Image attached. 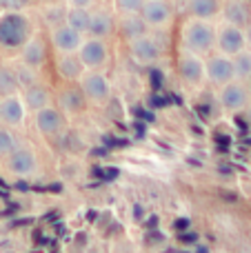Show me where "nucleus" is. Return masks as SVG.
Returning a JSON list of instances; mask_svg holds the SVG:
<instances>
[{"label": "nucleus", "mask_w": 251, "mask_h": 253, "mask_svg": "<svg viewBox=\"0 0 251 253\" xmlns=\"http://www.w3.org/2000/svg\"><path fill=\"white\" fill-rule=\"evenodd\" d=\"M38 2H42V4H53V2H60V0H38Z\"/></svg>", "instance_id": "nucleus-33"}, {"label": "nucleus", "mask_w": 251, "mask_h": 253, "mask_svg": "<svg viewBox=\"0 0 251 253\" xmlns=\"http://www.w3.org/2000/svg\"><path fill=\"white\" fill-rule=\"evenodd\" d=\"M34 34V18L27 11H0V53L18 56Z\"/></svg>", "instance_id": "nucleus-2"}, {"label": "nucleus", "mask_w": 251, "mask_h": 253, "mask_svg": "<svg viewBox=\"0 0 251 253\" xmlns=\"http://www.w3.org/2000/svg\"><path fill=\"white\" fill-rule=\"evenodd\" d=\"M114 4V13L125 16V13H140L145 0H111Z\"/></svg>", "instance_id": "nucleus-28"}, {"label": "nucleus", "mask_w": 251, "mask_h": 253, "mask_svg": "<svg viewBox=\"0 0 251 253\" xmlns=\"http://www.w3.org/2000/svg\"><path fill=\"white\" fill-rule=\"evenodd\" d=\"M127 51L136 65L140 67H154L165 58V47L151 31L138 36L133 40H127Z\"/></svg>", "instance_id": "nucleus-4"}, {"label": "nucleus", "mask_w": 251, "mask_h": 253, "mask_svg": "<svg viewBox=\"0 0 251 253\" xmlns=\"http://www.w3.org/2000/svg\"><path fill=\"white\" fill-rule=\"evenodd\" d=\"M47 40H49V47H51L53 53H78L84 36L78 34L76 29H71L67 22H60V25L49 29Z\"/></svg>", "instance_id": "nucleus-16"}, {"label": "nucleus", "mask_w": 251, "mask_h": 253, "mask_svg": "<svg viewBox=\"0 0 251 253\" xmlns=\"http://www.w3.org/2000/svg\"><path fill=\"white\" fill-rule=\"evenodd\" d=\"M11 69H13V74H16V80H18V84H20V89H25L27 84H31V83H36V80H38V71L29 69V67L20 65V62L11 65Z\"/></svg>", "instance_id": "nucleus-27"}, {"label": "nucleus", "mask_w": 251, "mask_h": 253, "mask_svg": "<svg viewBox=\"0 0 251 253\" xmlns=\"http://www.w3.org/2000/svg\"><path fill=\"white\" fill-rule=\"evenodd\" d=\"M116 31L123 36V40H133L138 36L147 34L149 27L145 25V20L140 18V13H125V16H118L116 18Z\"/></svg>", "instance_id": "nucleus-22"}, {"label": "nucleus", "mask_w": 251, "mask_h": 253, "mask_svg": "<svg viewBox=\"0 0 251 253\" xmlns=\"http://www.w3.org/2000/svg\"><path fill=\"white\" fill-rule=\"evenodd\" d=\"M78 87L83 91L89 107H107L111 100V83L105 71H84L78 80Z\"/></svg>", "instance_id": "nucleus-5"}, {"label": "nucleus", "mask_w": 251, "mask_h": 253, "mask_svg": "<svg viewBox=\"0 0 251 253\" xmlns=\"http://www.w3.org/2000/svg\"><path fill=\"white\" fill-rule=\"evenodd\" d=\"M222 0H185V16L198 20H218L220 18Z\"/></svg>", "instance_id": "nucleus-21"}, {"label": "nucleus", "mask_w": 251, "mask_h": 253, "mask_svg": "<svg viewBox=\"0 0 251 253\" xmlns=\"http://www.w3.org/2000/svg\"><path fill=\"white\" fill-rule=\"evenodd\" d=\"M53 105H56L67 118L83 116L84 111L89 109V105H87V100H84V96H83L78 84H67V83H62V87L56 91Z\"/></svg>", "instance_id": "nucleus-14"}, {"label": "nucleus", "mask_w": 251, "mask_h": 253, "mask_svg": "<svg viewBox=\"0 0 251 253\" xmlns=\"http://www.w3.org/2000/svg\"><path fill=\"white\" fill-rule=\"evenodd\" d=\"M245 38H247V49H251V22L245 27Z\"/></svg>", "instance_id": "nucleus-32"}, {"label": "nucleus", "mask_w": 251, "mask_h": 253, "mask_svg": "<svg viewBox=\"0 0 251 253\" xmlns=\"http://www.w3.org/2000/svg\"><path fill=\"white\" fill-rule=\"evenodd\" d=\"M34 0H0V11H27Z\"/></svg>", "instance_id": "nucleus-29"}, {"label": "nucleus", "mask_w": 251, "mask_h": 253, "mask_svg": "<svg viewBox=\"0 0 251 253\" xmlns=\"http://www.w3.org/2000/svg\"><path fill=\"white\" fill-rule=\"evenodd\" d=\"M176 74L180 78V83L187 89H203L207 84L205 78V58L196 56V53H187V51H178L176 56Z\"/></svg>", "instance_id": "nucleus-7"}, {"label": "nucleus", "mask_w": 251, "mask_h": 253, "mask_svg": "<svg viewBox=\"0 0 251 253\" xmlns=\"http://www.w3.org/2000/svg\"><path fill=\"white\" fill-rule=\"evenodd\" d=\"M243 116H245V123H247V126H249V129H251V102H249V105H247V109H245V111H243Z\"/></svg>", "instance_id": "nucleus-31"}, {"label": "nucleus", "mask_w": 251, "mask_h": 253, "mask_svg": "<svg viewBox=\"0 0 251 253\" xmlns=\"http://www.w3.org/2000/svg\"><path fill=\"white\" fill-rule=\"evenodd\" d=\"M220 20L245 29V27L251 22V4H249V0H222Z\"/></svg>", "instance_id": "nucleus-20"}, {"label": "nucleus", "mask_w": 251, "mask_h": 253, "mask_svg": "<svg viewBox=\"0 0 251 253\" xmlns=\"http://www.w3.org/2000/svg\"><path fill=\"white\" fill-rule=\"evenodd\" d=\"M116 34V13L105 7H91V18H89V29L87 36L91 38L109 40Z\"/></svg>", "instance_id": "nucleus-19"}, {"label": "nucleus", "mask_w": 251, "mask_h": 253, "mask_svg": "<svg viewBox=\"0 0 251 253\" xmlns=\"http://www.w3.org/2000/svg\"><path fill=\"white\" fill-rule=\"evenodd\" d=\"M216 100L225 114H243L251 102V84L243 83V80H231L216 91Z\"/></svg>", "instance_id": "nucleus-6"}, {"label": "nucleus", "mask_w": 251, "mask_h": 253, "mask_svg": "<svg viewBox=\"0 0 251 253\" xmlns=\"http://www.w3.org/2000/svg\"><path fill=\"white\" fill-rule=\"evenodd\" d=\"M89 18H91V9H87V7H67V11H65V22L83 36H87Z\"/></svg>", "instance_id": "nucleus-23"}, {"label": "nucleus", "mask_w": 251, "mask_h": 253, "mask_svg": "<svg viewBox=\"0 0 251 253\" xmlns=\"http://www.w3.org/2000/svg\"><path fill=\"white\" fill-rule=\"evenodd\" d=\"M96 4V0H67V7H87L91 9Z\"/></svg>", "instance_id": "nucleus-30"}, {"label": "nucleus", "mask_w": 251, "mask_h": 253, "mask_svg": "<svg viewBox=\"0 0 251 253\" xmlns=\"http://www.w3.org/2000/svg\"><path fill=\"white\" fill-rule=\"evenodd\" d=\"M18 91H20V84H18L11 65L0 62V96H9V93H18Z\"/></svg>", "instance_id": "nucleus-25"}, {"label": "nucleus", "mask_w": 251, "mask_h": 253, "mask_svg": "<svg viewBox=\"0 0 251 253\" xmlns=\"http://www.w3.org/2000/svg\"><path fill=\"white\" fill-rule=\"evenodd\" d=\"M178 51L196 53L200 58L213 53L216 51V22L185 16L178 29Z\"/></svg>", "instance_id": "nucleus-1"}, {"label": "nucleus", "mask_w": 251, "mask_h": 253, "mask_svg": "<svg viewBox=\"0 0 251 253\" xmlns=\"http://www.w3.org/2000/svg\"><path fill=\"white\" fill-rule=\"evenodd\" d=\"M31 116H34V129L42 138H58L67 129V120H69L56 105H49Z\"/></svg>", "instance_id": "nucleus-13"}, {"label": "nucleus", "mask_w": 251, "mask_h": 253, "mask_svg": "<svg viewBox=\"0 0 251 253\" xmlns=\"http://www.w3.org/2000/svg\"><path fill=\"white\" fill-rule=\"evenodd\" d=\"M140 18L149 27V31L169 29L173 25V20H176L173 0H145V4L140 9Z\"/></svg>", "instance_id": "nucleus-9"}, {"label": "nucleus", "mask_w": 251, "mask_h": 253, "mask_svg": "<svg viewBox=\"0 0 251 253\" xmlns=\"http://www.w3.org/2000/svg\"><path fill=\"white\" fill-rule=\"evenodd\" d=\"M205 78L207 84H211L213 89L225 87L227 83L236 80L234 74V60L229 56H222V53L213 51L205 58Z\"/></svg>", "instance_id": "nucleus-10"}, {"label": "nucleus", "mask_w": 251, "mask_h": 253, "mask_svg": "<svg viewBox=\"0 0 251 253\" xmlns=\"http://www.w3.org/2000/svg\"><path fill=\"white\" fill-rule=\"evenodd\" d=\"M49 51H51L49 40L36 31V34L25 42V47L18 51V62L29 67V69H34V71H40V69H44V65L49 62Z\"/></svg>", "instance_id": "nucleus-11"}, {"label": "nucleus", "mask_w": 251, "mask_h": 253, "mask_svg": "<svg viewBox=\"0 0 251 253\" xmlns=\"http://www.w3.org/2000/svg\"><path fill=\"white\" fill-rule=\"evenodd\" d=\"M243 49H247V38H245V29L229 22H218L216 25V51L222 56L234 58L236 53H240Z\"/></svg>", "instance_id": "nucleus-12"}, {"label": "nucleus", "mask_w": 251, "mask_h": 253, "mask_svg": "<svg viewBox=\"0 0 251 253\" xmlns=\"http://www.w3.org/2000/svg\"><path fill=\"white\" fill-rule=\"evenodd\" d=\"M20 96L29 114H36V111L53 105V91L44 83H40V80H36V83L27 84L25 89H20Z\"/></svg>", "instance_id": "nucleus-18"}, {"label": "nucleus", "mask_w": 251, "mask_h": 253, "mask_svg": "<svg viewBox=\"0 0 251 253\" xmlns=\"http://www.w3.org/2000/svg\"><path fill=\"white\" fill-rule=\"evenodd\" d=\"M249 4H251V0H249Z\"/></svg>", "instance_id": "nucleus-34"}, {"label": "nucleus", "mask_w": 251, "mask_h": 253, "mask_svg": "<svg viewBox=\"0 0 251 253\" xmlns=\"http://www.w3.org/2000/svg\"><path fill=\"white\" fill-rule=\"evenodd\" d=\"M53 71L67 84H78L80 76L84 74V67L80 62L78 53H53Z\"/></svg>", "instance_id": "nucleus-17"}, {"label": "nucleus", "mask_w": 251, "mask_h": 253, "mask_svg": "<svg viewBox=\"0 0 251 253\" xmlns=\"http://www.w3.org/2000/svg\"><path fill=\"white\" fill-rule=\"evenodd\" d=\"M18 144H20V140H18L16 131L9 129V126H4V125H0V165L7 160L9 153H11Z\"/></svg>", "instance_id": "nucleus-26"}, {"label": "nucleus", "mask_w": 251, "mask_h": 253, "mask_svg": "<svg viewBox=\"0 0 251 253\" xmlns=\"http://www.w3.org/2000/svg\"><path fill=\"white\" fill-rule=\"evenodd\" d=\"M234 74L236 80L243 83H251V49H243L240 53H236L234 58Z\"/></svg>", "instance_id": "nucleus-24"}, {"label": "nucleus", "mask_w": 251, "mask_h": 253, "mask_svg": "<svg viewBox=\"0 0 251 253\" xmlns=\"http://www.w3.org/2000/svg\"><path fill=\"white\" fill-rule=\"evenodd\" d=\"M27 118H29V111H27L25 102H22L20 91L9 93V96H0V125L18 131L25 126Z\"/></svg>", "instance_id": "nucleus-15"}, {"label": "nucleus", "mask_w": 251, "mask_h": 253, "mask_svg": "<svg viewBox=\"0 0 251 253\" xmlns=\"http://www.w3.org/2000/svg\"><path fill=\"white\" fill-rule=\"evenodd\" d=\"M2 169L7 171L11 178H34L36 173L40 171V158L38 151H36L31 144L20 142L9 158L2 162Z\"/></svg>", "instance_id": "nucleus-3"}, {"label": "nucleus", "mask_w": 251, "mask_h": 253, "mask_svg": "<svg viewBox=\"0 0 251 253\" xmlns=\"http://www.w3.org/2000/svg\"><path fill=\"white\" fill-rule=\"evenodd\" d=\"M78 58H80V62H83L84 71H105L111 60L109 42L102 38L84 36L83 44H80V49H78Z\"/></svg>", "instance_id": "nucleus-8"}]
</instances>
